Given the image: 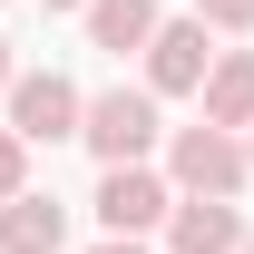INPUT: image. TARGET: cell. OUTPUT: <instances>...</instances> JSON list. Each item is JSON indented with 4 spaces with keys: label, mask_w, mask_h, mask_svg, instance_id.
I'll list each match as a JSON object with an SVG mask.
<instances>
[{
    "label": "cell",
    "mask_w": 254,
    "mask_h": 254,
    "mask_svg": "<svg viewBox=\"0 0 254 254\" xmlns=\"http://www.w3.org/2000/svg\"><path fill=\"white\" fill-rule=\"evenodd\" d=\"M245 157H254V147H245Z\"/></svg>",
    "instance_id": "obj_15"
},
{
    "label": "cell",
    "mask_w": 254,
    "mask_h": 254,
    "mask_svg": "<svg viewBox=\"0 0 254 254\" xmlns=\"http://www.w3.org/2000/svg\"><path fill=\"white\" fill-rule=\"evenodd\" d=\"M20 195H30L20 186V127H0V205H20Z\"/></svg>",
    "instance_id": "obj_10"
},
{
    "label": "cell",
    "mask_w": 254,
    "mask_h": 254,
    "mask_svg": "<svg viewBox=\"0 0 254 254\" xmlns=\"http://www.w3.org/2000/svg\"><path fill=\"white\" fill-rule=\"evenodd\" d=\"M157 30H166L157 0H88V39L118 49V59H127V49H157Z\"/></svg>",
    "instance_id": "obj_7"
},
{
    "label": "cell",
    "mask_w": 254,
    "mask_h": 254,
    "mask_svg": "<svg viewBox=\"0 0 254 254\" xmlns=\"http://www.w3.org/2000/svg\"><path fill=\"white\" fill-rule=\"evenodd\" d=\"M78 137H88L108 166H137L147 147H157V98H147V88H108V98H88V127H78Z\"/></svg>",
    "instance_id": "obj_1"
},
{
    "label": "cell",
    "mask_w": 254,
    "mask_h": 254,
    "mask_svg": "<svg viewBox=\"0 0 254 254\" xmlns=\"http://www.w3.org/2000/svg\"><path fill=\"white\" fill-rule=\"evenodd\" d=\"M245 254H254V245H245Z\"/></svg>",
    "instance_id": "obj_16"
},
{
    "label": "cell",
    "mask_w": 254,
    "mask_h": 254,
    "mask_svg": "<svg viewBox=\"0 0 254 254\" xmlns=\"http://www.w3.org/2000/svg\"><path fill=\"white\" fill-rule=\"evenodd\" d=\"M39 10H88V0H39Z\"/></svg>",
    "instance_id": "obj_14"
},
{
    "label": "cell",
    "mask_w": 254,
    "mask_h": 254,
    "mask_svg": "<svg viewBox=\"0 0 254 254\" xmlns=\"http://www.w3.org/2000/svg\"><path fill=\"white\" fill-rule=\"evenodd\" d=\"M205 127H254V49L215 59V78H205Z\"/></svg>",
    "instance_id": "obj_9"
},
{
    "label": "cell",
    "mask_w": 254,
    "mask_h": 254,
    "mask_svg": "<svg viewBox=\"0 0 254 254\" xmlns=\"http://www.w3.org/2000/svg\"><path fill=\"white\" fill-rule=\"evenodd\" d=\"M205 30H254V0H195Z\"/></svg>",
    "instance_id": "obj_11"
},
{
    "label": "cell",
    "mask_w": 254,
    "mask_h": 254,
    "mask_svg": "<svg viewBox=\"0 0 254 254\" xmlns=\"http://www.w3.org/2000/svg\"><path fill=\"white\" fill-rule=\"evenodd\" d=\"M10 127H20V147H59V137H78V127H88V98L68 88L59 68H39V78H20V88H10Z\"/></svg>",
    "instance_id": "obj_2"
},
{
    "label": "cell",
    "mask_w": 254,
    "mask_h": 254,
    "mask_svg": "<svg viewBox=\"0 0 254 254\" xmlns=\"http://www.w3.org/2000/svg\"><path fill=\"white\" fill-rule=\"evenodd\" d=\"M166 215H176V195H166L147 166H108V176H98V225H108L118 245H137V235L166 225Z\"/></svg>",
    "instance_id": "obj_4"
},
{
    "label": "cell",
    "mask_w": 254,
    "mask_h": 254,
    "mask_svg": "<svg viewBox=\"0 0 254 254\" xmlns=\"http://www.w3.org/2000/svg\"><path fill=\"white\" fill-rule=\"evenodd\" d=\"M0 88H20V68H10V39H0Z\"/></svg>",
    "instance_id": "obj_12"
},
{
    "label": "cell",
    "mask_w": 254,
    "mask_h": 254,
    "mask_svg": "<svg viewBox=\"0 0 254 254\" xmlns=\"http://www.w3.org/2000/svg\"><path fill=\"white\" fill-rule=\"evenodd\" d=\"M98 254H147V245H118V235H108V245H98Z\"/></svg>",
    "instance_id": "obj_13"
},
{
    "label": "cell",
    "mask_w": 254,
    "mask_h": 254,
    "mask_svg": "<svg viewBox=\"0 0 254 254\" xmlns=\"http://www.w3.org/2000/svg\"><path fill=\"white\" fill-rule=\"evenodd\" d=\"M166 245L176 254H235L245 245V215H235L225 195H186V205L166 215Z\"/></svg>",
    "instance_id": "obj_6"
},
{
    "label": "cell",
    "mask_w": 254,
    "mask_h": 254,
    "mask_svg": "<svg viewBox=\"0 0 254 254\" xmlns=\"http://www.w3.org/2000/svg\"><path fill=\"white\" fill-rule=\"evenodd\" d=\"M215 78V49H205V20H166L157 30V49H147V88H205Z\"/></svg>",
    "instance_id": "obj_5"
},
{
    "label": "cell",
    "mask_w": 254,
    "mask_h": 254,
    "mask_svg": "<svg viewBox=\"0 0 254 254\" xmlns=\"http://www.w3.org/2000/svg\"><path fill=\"white\" fill-rule=\"evenodd\" d=\"M68 215L49 205V195H20V205H0V254H59Z\"/></svg>",
    "instance_id": "obj_8"
},
{
    "label": "cell",
    "mask_w": 254,
    "mask_h": 254,
    "mask_svg": "<svg viewBox=\"0 0 254 254\" xmlns=\"http://www.w3.org/2000/svg\"><path fill=\"white\" fill-rule=\"evenodd\" d=\"M245 176H254V157L225 137V127H205V118L176 127V186H186V195H235Z\"/></svg>",
    "instance_id": "obj_3"
}]
</instances>
